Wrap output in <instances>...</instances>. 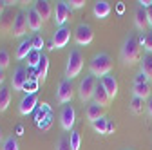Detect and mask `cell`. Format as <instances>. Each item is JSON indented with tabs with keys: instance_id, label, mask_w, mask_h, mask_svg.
<instances>
[{
	"instance_id": "2e32d148",
	"label": "cell",
	"mask_w": 152,
	"mask_h": 150,
	"mask_svg": "<svg viewBox=\"0 0 152 150\" xmlns=\"http://www.w3.org/2000/svg\"><path fill=\"white\" fill-rule=\"evenodd\" d=\"M110 11H112V7H110V4L107 0H98V2L94 4V7H92V13H94V16H96L98 20H105V18L110 15Z\"/></svg>"
},
{
	"instance_id": "e575fe53",
	"label": "cell",
	"mask_w": 152,
	"mask_h": 150,
	"mask_svg": "<svg viewBox=\"0 0 152 150\" xmlns=\"http://www.w3.org/2000/svg\"><path fill=\"white\" fill-rule=\"evenodd\" d=\"M33 40V51H38V52H42V49H44V38L40 34H36L34 38H31Z\"/></svg>"
},
{
	"instance_id": "ac0fdd59",
	"label": "cell",
	"mask_w": 152,
	"mask_h": 150,
	"mask_svg": "<svg viewBox=\"0 0 152 150\" xmlns=\"http://www.w3.org/2000/svg\"><path fill=\"white\" fill-rule=\"evenodd\" d=\"M31 51H33V40L31 38H24L20 44H18V47H16V52H15L16 60H26Z\"/></svg>"
},
{
	"instance_id": "9a60e30c",
	"label": "cell",
	"mask_w": 152,
	"mask_h": 150,
	"mask_svg": "<svg viewBox=\"0 0 152 150\" xmlns=\"http://www.w3.org/2000/svg\"><path fill=\"white\" fill-rule=\"evenodd\" d=\"M33 9H34L38 15H40L42 22L49 20L51 15L54 13V11H53V7H51V2H49V0H36V2L33 4Z\"/></svg>"
},
{
	"instance_id": "4fadbf2b",
	"label": "cell",
	"mask_w": 152,
	"mask_h": 150,
	"mask_svg": "<svg viewBox=\"0 0 152 150\" xmlns=\"http://www.w3.org/2000/svg\"><path fill=\"white\" fill-rule=\"evenodd\" d=\"M36 107H38V96L36 94H26L20 100V103H18V112H20L22 116H27Z\"/></svg>"
},
{
	"instance_id": "484cf974",
	"label": "cell",
	"mask_w": 152,
	"mask_h": 150,
	"mask_svg": "<svg viewBox=\"0 0 152 150\" xmlns=\"http://www.w3.org/2000/svg\"><path fill=\"white\" fill-rule=\"evenodd\" d=\"M11 105V90L7 87H0V112H6Z\"/></svg>"
},
{
	"instance_id": "5bb4252c",
	"label": "cell",
	"mask_w": 152,
	"mask_h": 150,
	"mask_svg": "<svg viewBox=\"0 0 152 150\" xmlns=\"http://www.w3.org/2000/svg\"><path fill=\"white\" fill-rule=\"evenodd\" d=\"M92 100H94V103L96 105H100V107H103V108H107L109 105H110V96L107 94V90H105V87H103V83L98 80V83H96V89H94V96H92Z\"/></svg>"
},
{
	"instance_id": "7c38bea8",
	"label": "cell",
	"mask_w": 152,
	"mask_h": 150,
	"mask_svg": "<svg viewBox=\"0 0 152 150\" xmlns=\"http://www.w3.org/2000/svg\"><path fill=\"white\" fill-rule=\"evenodd\" d=\"M76 121V110L72 108V105H65L60 112V125L64 130H72Z\"/></svg>"
},
{
	"instance_id": "74e56055",
	"label": "cell",
	"mask_w": 152,
	"mask_h": 150,
	"mask_svg": "<svg viewBox=\"0 0 152 150\" xmlns=\"http://www.w3.org/2000/svg\"><path fill=\"white\" fill-rule=\"evenodd\" d=\"M145 82H148V80L145 78V74L140 71V72H138V76H136V82H134V83H145Z\"/></svg>"
},
{
	"instance_id": "ffe728a7",
	"label": "cell",
	"mask_w": 152,
	"mask_h": 150,
	"mask_svg": "<svg viewBox=\"0 0 152 150\" xmlns=\"http://www.w3.org/2000/svg\"><path fill=\"white\" fill-rule=\"evenodd\" d=\"M27 24H29V29L31 31H34V33H38L42 29V18H40V15H38L33 7L31 9H27Z\"/></svg>"
},
{
	"instance_id": "4316f807",
	"label": "cell",
	"mask_w": 152,
	"mask_h": 150,
	"mask_svg": "<svg viewBox=\"0 0 152 150\" xmlns=\"http://www.w3.org/2000/svg\"><path fill=\"white\" fill-rule=\"evenodd\" d=\"M42 54L44 52H38V51H31L29 52V56H27V65L31 67V69H38V65H40V62H42Z\"/></svg>"
},
{
	"instance_id": "603a6c76",
	"label": "cell",
	"mask_w": 152,
	"mask_h": 150,
	"mask_svg": "<svg viewBox=\"0 0 152 150\" xmlns=\"http://www.w3.org/2000/svg\"><path fill=\"white\" fill-rule=\"evenodd\" d=\"M13 20H15V16H13V15L4 13L2 18H0V33H2V34H9V33H13Z\"/></svg>"
},
{
	"instance_id": "3957f363",
	"label": "cell",
	"mask_w": 152,
	"mask_h": 150,
	"mask_svg": "<svg viewBox=\"0 0 152 150\" xmlns=\"http://www.w3.org/2000/svg\"><path fill=\"white\" fill-rule=\"evenodd\" d=\"M83 69V54L80 49H72L71 54L67 56V63H65V78L72 80L76 78Z\"/></svg>"
},
{
	"instance_id": "8d00e7d4",
	"label": "cell",
	"mask_w": 152,
	"mask_h": 150,
	"mask_svg": "<svg viewBox=\"0 0 152 150\" xmlns=\"http://www.w3.org/2000/svg\"><path fill=\"white\" fill-rule=\"evenodd\" d=\"M69 6H71L72 9H80V7H83V6H85V0H71Z\"/></svg>"
},
{
	"instance_id": "1f68e13d",
	"label": "cell",
	"mask_w": 152,
	"mask_h": 150,
	"mask_svg": "<svg viewBox=\"0 0 152 150\" xmlns=\"http://www.w3.org/2000/svg\"><path fill=\"white\" fill-rule=\"evenodd\" d=\"M9 63H11V56H9V52H7V49H0V67H2L4 71L9 67Z\"/></svg>"
},
{
	"instance_id": "83f0119b",
	"label": "cell",
	"mask_w": 152,
	"mask_h": 150,
	"mask_svg": "<svg viewBox=\"0 0 152 150\" xmlns=\"http://www.w3.org/2000/svg\"><path fill=\"white\" fill-rule=\"evenodd\" d=\"M107 127H109V118L107 116H103V118H100L92 123V128L96 130L98 134H107Z\"/></svg>"
},
{
	"instance_id": "ba28073f",
	"label": "cell",
	"mask_w": 152,
	"mask_h": 150,
	"mask_svg": "<svg viewBox=\"0 0 152 150\" xmlns=\"http://www.w3.org/2000/svg\"><path fill=\"white\" fill-rule=\"evenodd\" d=\"M74 40L78 45H89L92 40H94V31L89 24H78L74 29Z\"/></svg>"
},
{
	"instance_id": "d590c367",
	"label": "cell",
	"mask_w": 152,
	"mask_h": 150,
	"mask_svg": "<svg viewBox=\"0 0 152 150\" xmlns=\"http://www.w3.org/2000/svg\"><path fill=\"white\" fill-rule=\"evenodd\" d=\"M143 47H145V49L152 54V31L145 34V45H143Z\"/></svg>"
},
{
	"instance_id": "8992f818",
	"label": "cell",
	"mask_w": 152,
	"mask_h": 150,
	"mask_svg": "<svg viewBox=\"0 0 152 150\" xmlns=\"http://www.w3.org/2000/svg\"><path fill=\"white\" fill-rule=\"evenodd\" d=\"M72 15V7L69 6V2L65 0H60V2H56V7H54V13H53V20L58 27H64L65 22L71 18Z\"/></svg>"
},
{
	"instance_id": "277c9868",
	"label": "cell",
	"mask_w": 152,
	"mask_h": 150,
	"mask_svg": "<svg viewBox=\"0 0 152 150\" xmlns=\"http://www.w3.org/2000/svg\"><path fill=\"white\" fill-rule=\"evenodd\" d=\"M96 78L92 76V74H87V76L82 78L80 85H78V96L83 103H87L89 100H92L94 96V89H96Z\"/></svg>"
},
{
	"instance_id": "f6af8a7d",
	"label": "cell",
	"mask_w": 152,
	"mask_h": 150,
	"mask_svg": "<svg viewBox=\"0 0 152 150\" xmlns=\"http://www.w3.org/2000/svg\"><path fill=\"white\" fill-rule=\"evenodd\" d=\"M22 132H24V127L18 125V127H16V134H22Z\"/></svg>"
},
{
	"instance_id": "8fae6325",
	"label": "cell",
	"mask_w": 152,
	"mask_h": 150,
	"mask_svg": "<svg viewBox=\"0 0 152 150\" xmlns=\"http://www.w3.org/2000/svg\"><path fill=\"white\" fill-rule=\"evenodd\" d=\"M34 119H36L38 128H42V130H47L51 127V123H53V112H51V108H49L47 103H42L40 107H38V112H36Z\"/></svg>"
},
{
	"instance_id": "60d3db41",
	"label": "cell",
	"mask_w": 152,
	"mask_h": 150,
	"mask_svg": "<svg viewBox=\"0 0 152 150\" xmlns=\"http://www.w3.org/2000/svg\"><path fill=\"white\" fill-rule=\"evenodd\" d=\"M147 112L152 116V98H148V100H147Z\"/></svg>"
},
{
	"instance_id": "7a4b0ae2",
	"label": "cell",
	"mask_w": 152,
	"mask_h": 150,
	"mask_svg": "<svg viewBox=\"0 0 152 150\" xmlns=\"http://www.w3.org/2000/svg\"><path fill=\"white\" fill-rule=\"evenodd\" d=\"M89 71L94 78H100V80L103 76H107V74H110V71H112L110 56L107 52H96L89 62Z\"/></svg>"
},
{
	"instance_id": "ee69618b",
	"label": "cell",
	"mask_w": 152,
	"mask_h": 150,
	"mask_svg": "<svg viewBox=\"0 0 152 150\" xmlns=\"http://www.w3.org/2000/svg\"><path fill=\"white\" fill-rule=\"evenodd\" d=\"M116 9H118V13L121 15V13L125 11V6H123V2H118V7H116Z\"/></svg>"
},
{
	"instance_id": "9c48e42d",
	"label": "cell",
	"mask_w": 152,
	"mask_h": 150,
	"mask_svg": "<svg viewBox=\"0 0 152 150\" xmlns=\"http://www.w3.org/2000/svg\"><path fill=\"white\" fill-rule=\"evenodd\" d=\"M29 82V72L24 65H16L11 76V89L13 90H24L26 83Z\"/></svg>"
},
{
	"instance_id": "7402d4cb",
	"label": "cell",
	"mask_w": 152,
	"mask_h": 150,
	"mask_svg": "<svg viewBox=\"0 0 152 150\" xmlns=\"http://www.w3.org/2000/svg\"><path fill=\"white\" fill-rule=\"evenodd\" d=\"M87 119L91 121V123H94L96 119H100V118H103V107H100V105H96V103H91L89 107H87Z\"/></svg>"
},
{
	"instance_id": "d4e9b609",
	"label": "cell",
	"mask_w": 152,
	"mask_h": 150,
	"mask_svg": "<svg viewBox=\"0 0 152 150\" xmlns=\"http://www.w3.org/2000/svg\"><path fill=\"white\" fill-rule=\"evenodd\" d=\"M141 72L145 74V78L147 80H152V54L147 52L143 58H141Z\"/></svg>"
},
{
	"instance_id": "44dd1931",
	"label": "cell",
	"mask_w": 152,
	"mask_h": 150,
	"mask_svg": "<svg viewBox=\"0 0 152 150\" xmlns=\"http://www.w3.org/2000/svg\"><path fill=\"white\" fill-rule=\"evenodd\" d=\"M150 83L145 82V83H134V87H132V94H134L136 98H141L143 101L150 98Z\"/></svg>"
},
{
	"instance_id": "5b68a950",
	"label": "cell",
	"mask_w": 152,
	"mask_h": 150,
	"mask_svg": "<svg viewBox=\"0 0 152 150\" xmlns=\"http://www.w3.org/2000/svg\"><path fill=\"white\" fill-rule=\"evenodd\" d=\"M71 40V29L67 25L64 27H56V31L53 33V38H51V44H49V51H54V49H64Z\"/></svg>"
},
{
	"instance_id": "30bf717a",
	"label": "cell",
	"mask_w": 152,
	"mask_h": 150,
	"mask_svg": "<svg viewBox=\"0 0 152 150\" xmlns=\"http://www.w3.org/2000/svg\"><path fill=\"white\" fill-rule=\"evenodd\" d=\"M29 24H27V13L26 11H16L15 20H13V36L15 38H22L24 34H27Z\"/></svg>"
},
{
	"instance_id": "e0dca14e",
	"label": "cell",
	"mask_w": 152,
	"mask_h": 150,
	"mask_svg": "<svg viewBox=\"0 0 152 150\" xmlns=\"http://www.w3.org/2000/svg\"><path fill=\"white\" fill-rule=\"evenodd\" d=\"M100 82L103 83V87H105V90H107V94L110 96V100L116 98V94H118V80L114 78L112 74H107V76H103Z\"/></svg>"
},
{
	"instance_id": "6da1fadb",
	"label": "cell",
	"mask_w": 152,
	"mask_h": 150,
	"mask_svg": "<svg viewBox=\"0 0 152 150\" xmlns=\"http://www.w3.org/2000/svg\"><path fill=\"white\" fill-rule=\"evenodd\" d=\"M120 58H121L123 65H134L136 62H141V45L136 40L134 34L125 38L121 51H120Z\"/></svg>"
},
{
	"instance_id": "52a82bcc",
	"label": "cell",
	"mask_w": 152,
	"mask_h": 150,
	"mask_svg": "<svg viewBox=\"0 0 152 150\" xmlns=\"http://www.w3.org/2000/svg\"><path fill=\"white\" fill-rule=\"evenodd\" d=\"M72 96H74L72 80L62 78L58 87H56V100H58V103H69V101H72Z\"/></svg>"
},
{
	"instance_id": "ab89813d",
	"label": "cell",
	"mask_w": 152,
	"mask_h": 150,
	"mask_svg": "<svg viewBox=\"0 0 152 150\" xmlns=\"http://www.w3.org/2000/svg\"><path fill=\"white\" fill-rule=\"evenodd\" d=\"M6 82V71L0 67V87H2V83Z\"/></svg>"
},
{
	"instance_id": "cb8c5ba5",
	"label": "cell",
	"mask_w": 152,
	"mask_h": 150,
	"mask_svg": "<svg viewBox=\"0 0 152 150\" xmlns=\"http://www.w3.org/2000/svg\"><path fill=\"white\" fill-rule=\"evenodd\" d=\"M47 72H49V56L47 54H42V62H40V65H38V71H36V74H38V82H45V78H47Z\"/></svg>"
},
{
	"instance_id": "f1b7e54d",
	"label": "cell",
	"mask_w": 152,
	"mask_h": 150,
	"mask_svg": "<svg viewBox=\"0 0 152 150\" xmlns=\"http://www.w3.org/2000/svg\"><path fill=\"white\" fill-rule=\"evenodd\" d=\"M69 143H71V148H72V150H80V146H82V138H80V132H78V130H71Z\"/></svg>"
},
{
	"instance_id": "4dcf8cb0",
	"label": "cell",
	"mask_w": 152,
	"mask_h": 150,
	"mask_svg": "<svg viewBox=\"0 0 152 150\" xmlns=\"http://www.w3.org/2000/svg\"><path fill=\"white\" fill-rule=\"evenodd\" d=\"M2 150H20L18 148V139L15 136H7L4 145H2Z\"/></svg>"
},
{
	"instance_id": "f35d334b",
	"label": "cell",
	"mask_w": 152,
	"mask_h": 150,
	"mask_svg": "<svg viewBox=\"0 0 152 150\" xmlns=\"http://www.w3.org/2000/svg\"><path fill=\"white\" fill-rule=\"evenodd\" d=\"M147 18H148V27H152V6L147 9Z\"/></svg>"
},
{
	"instance_id": "d6986e66",
	"label": "cell",
	"mask_w": 152,
	"mask_h": 150,
	"mask_svg": "<svg viewBox=\"0 0 152 150\" xmlns=\"http://www.w3.org/2000/svg\"><path fill=\"white\" fill-rule=\"evenodd\" d=\"M134 24H136V27H138L141 33H147V27H148L147 9H143V7H138V9L134 11Z\"/></svg>"
},
{
	"instance_id": "bcb514c9",
	"label": "cell",
	"mask_w": 152,
	"mask_h": 150,
	"mask_svg": "<svg viewBox=\"0 0 152 150\" xmlns=\"http://www.w3.org/2000/svg\"><path fill=\"white\" fill-rule=\"evenodd\" d=\"M0 139H2V128H0Z\"/></svg>"
},
{
	"instance_id": "836d02e7",
	"label": "cell",
	"mask_w": 152,
	"mask_h": 150,
	"mask_svg": "<svg viewBox=\"0 0 152 150\" xmlns=\"http://www.w3.org/2000/svg\"><path fill=\"white\" fill-rule=\"evenodd\" d=\"M56 150H72V148H71V143H69V138L62 136V138L58 139V143H56Z\"/></svg>"
},
{
	"instance_id": "f546056e",
	"label": "cell",
	"mask_w": 152,
	"mask_h": 150,
	"mask_svg": "<svg viewBox=\"0 0 152 150\" xmlns=\"http://www.w3.org/2000/svg\"><path fill=\"white\" fill-rule=\"evenodd\" d=\"M143 100L141 98H132V101H130V110H132V114H141L143 112Z\"/></svg>"
},
{
	"instance_id": "d6a6232c",
	"label": "cell",
	"mask_w": 152,
	"mask_h": 150,
	"mask_svg": "<svg viewBox=\"0 0 152 150\" xmlns=\"http://www.w3.org/2000/svg\"><path fill=\"white\" fill-rule=\"evenodd\" d=\"M38 80H29L27 83H26V87H24V92L26 94H36V90H38Z\"/></svg>"
},
{
	"instance_id": "7dc6e473",
	"label": "cell",
	"mask_w": 152,
	"mask_h": 150,
	"mask_svg": "<svg viewBox=\"0 0 152 150\" xmlns=\"http://www.w3.org/2000/svg\"><path fill=\"white\" fill-rule=\"evenodd\" d=\"M123 150H134V148H123Z\"/></svg>"
},
{
	"instance_id": "7bdbcfd3",
	"label": "cell",
	"mask_w": 152,
	"mask_h": 150,
	"mask_svg": "<svg viewBox=\"0 0 152 150\" xmlns=\"http://www.w3.org/2000/svg\"><path fill=\"white\" fill-rule=\"evenodd\" d=\"M4 13H6V4H4V0H0V18H2Z\"/></svg>"
},
{
	"instance_id": "b9f144b4",
	"label": "cell",
	"mask_w": 152,
	"mask_h": 150,
	"mask_svg": "<svg viewBox=\"0 0 152 150\" xmlns=\"http://www.w3.org/2000/svg\"><path fill=\"white\" fill-rule=\"evenodd\" d=\"M114 128H116V127H114V123L109 119V127H107V134H112L114 132Z\"/></svg>"
}]
</instances>
